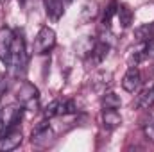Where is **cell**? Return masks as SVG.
<instances>
[{"label": "cell", "mask_w": 154, "mask_h": 152, "mask_svg": "<svg viewBox=\"0 0 154 152\" xmlns=\"http://www.w3.org/2000/svg\"><path fill=\"white\" fill-rule=\"evenodd\" d=\"M7 68L14 77H22L27 72V52H25V41L20 34H14L13 48H11V59Z\"/></svg>", "instance_id": "obj_1"}, {"label": "cell", "mask_w": 154, "mask_h": 152, "mask_svg": "<svg viewBox=\"0 0 154 152\" xmlns=\"http://www.w3.org/2000/svg\"><path fill=\"white\" fill-rule=\"evenodd\" d=\"M14 95H16V100H18V104H20L22 108H25V109H29V111H38L39 91L34 84H31V82H22V84L16 88Z\"/></svg>", "instance_id": "obj_2"}, {"label": "cell", "mask_w": 154, "mask_h": 152, "mask_svg": "<svg viewBox=\"0 0 154 152\" xmlns=\"http://www.w3.org/2000/svg\"><path fill=\"white\" fill-rule=\"evenodd\" d=\"M56 45V32L50 27H41L34 38V54H47Z\"/></svg>", "instance_id": "obj_3"}, {"label": "cell", "mask_w": 154, "mask_h": 152, "mask_svg": "<svg viewBox=\"0 0 154 152\" xmlns=\"http://www.w3.org/2000/svg\"><path fill=\"white\" fill-rule=\"evenodd\" d=\"M31 141L34 145H38V147H48L54 141V131L48 125V122H39L38 125L34 127L32 136H31Z\"/></svg>", "instance_id": "obj_4"}, {"label": "cell", "mask_w": 154, "mask_h": 152, "mask_svg": "<svg viewBox=\"0 0 154 152\" xmlns=\"http://www.w3.org/2000/svg\"><path fill=\"white\" fill-rule=\"evenodd\" d=\"M75 104L74 100H52L47 108H45V116L47 118H54V116H65V114L75 113Z\"/></svg>", "instance_id": "obj_5"}, {"label": "cell", "mask_w": 154, "mask_h": 152, "mask_svg": "<svg viewBox=\"0 0 154 152\" xmlns=\"http://www.w3.org/2000/svg\"><path fill=\"white\" fill-rule=\"evenodd\" d=\"M22 131L20 129H7V132L0 138V152H9L14 150L22 145Z\"/></svg>", "instance_id": "obj_6"}, {"label": "cell", "mask_w": 154, "mask_h": 152, "mask_svg": "<svg viewBox=\"0 0 154 152\" xmlns=\"http://www.w3.org/2000/svg\"><path fill=\"white\" fill-rule=\"evenodd\" d=\"M14 41V32L11 29H2L0 31V61L7 66L11 59V48Z\"/></svg>", "instance_id": "obj_7"}, {"label": "cell", "mask_w": 154, "mask_h": 152, "mask_svg": "<svg viewBox=\"0 0 154 152\" xmlns=\"http://www.w3.org/2000/svg\"><path fill=\"white\" fill-rule=\"evenodd\" d=\"M111 84H113V75H111V72H97L95 75L90 79V88H91L95 93H99V95L106 93V90H108Z\"/></svg>", "instance_id": "obj_8"}, {"label": "cell", "mask_w": 154, "mask_h": 152, "mask_svg": "<svg viewBox=\"0 0 154 152\" xmlns=\"http://www.w3.org/2000/svg\"><path fill=\"white\" fill-rule=\"evenodd\" d=\"M140 86H142V74L136 66H131L122 79V88L129 93H136L140 90Z\"/></svg>", "instance_id": "obj_9"}, {"label": "cell", "mask_w": 154, "mask_h": 152, "mask_svg": "<svg viewBox=\"0 0 154 152\" xmlns=\"http://www.w3.org/2000/svg\"><path fill=\"white\" fill-rule=\"evenodd\" d=\"M108 52H109V45L104 43V41H97L95 47H93V50H91V54H90L86 59H88L93 66H97V65H100V63L108 57Z\"/></svg>", "instance_id": "obj_10"}, {"label": "cell", "mask_w": 154, "mask_h": 152, "mask_svg": "<svg viewBox=\"0 0 154 152\" xmlns=\"http://www.w3.org/2000/svg\"><path fill=\"white\" fill-rule=\"evenodd\" d=\"M134 108H138V109H151V108H154V84L151 88H145L136 97Z\"/></svg>", "instance_id": "obj_11"}, {"label": "cell", "mask_w": 154, "mask_h": 152, "mask_svg": "<svg viewBox=\"0 0 154 152\" xmlns=\"http://www.w3.org/2000/svg\"><path fill=\"white\" fill-rule=\"evenodd\" d=\"M102 123H104V129H108V131L116 129L122 123V116L118 113V109H104V113H102Z\"/></svg>", "instance_id": "obj_12"}, {"label": "cell", "mask_w": 154, "mask_h": 152, "mask_svg": "<svg viewBox=\"0 0 154 152\" xmlns=\"http://www.w3.org/2000/svg\"><path fill=\"white\" fill-rule=\"evenodd\" d=\"M4 123H5V127L7 129H13L20 120H22V108H14V106H9V108H5V111H4Z\"/></svg>", "instance_id": "obj_13"}, {"label": "cell", "mask_w": 154, "mask_h": 152, "mask_svg": "<svg viewBox=\"0 0 154 152\" xmlns=\"http://www.w3.org/2000/svg\"><path fill=\"white\" fill-rule=\"evenodd\" d=\"M45 7H47V14L52 20H59L65 14V4H63V0H45Z\"/></svg>", "instance_id": "obj_14"}, {"label": "cell", "mask_w": 154, "mask_h": 152, "mask_svg": "<svg viewBox=\"0 0 154 152\" xmlns=\"http://www.w3.org/2000/svg\"><path fill=\"white\" fill-rule=\"evenodd\" d=\"M136 38L140 43H147V41H152L154 39V22L152 23H143L140 25L136 31H134Z\"/></svg>", "instance_id": "obj_15"}, {"label": "cell", "mask_w": 154, "mask_h": 152, "mask_svg": "<svg viewBox=\"0 0 154 152\" xmlns=\"http://www.w3.org/2000/svg\"><path fill=\"white\" fill-rule=\"evenodd\" d=\"M122 100L120 97L113 91H106L102 93V109H120Z\"/></svg>", "instance_id": "obj_16"}, {"label": "cell", "mask_w": 154, "mask_h": 152, "mask_svg": "<svg viewBox=\"0 0 154 152\" xmlns=\"http://www.w3.org/2000/svg\"><path fill=\"white\" fill-rule=\"evenodd\" d=\"M95 43H97V41H95L93 38H82L81 41H77L75 52L81 56V57H88V56L91 54V50H93Z\"/></svg>", "instance_id": "obj_17"}, {"label": "cell", "mask_w": 154, "mask_h": 152, "mask_svg": "<svg viewBox=\"0 0 154 152\" xmlns=\"http://www.w3.org/2000/svg\"><path fill=\"white\" fill-rule=\"evenodd\" d=\"M97 13H99V4H97L95 0H88V2L82 5L81 18H82L84 22H90V20H93V18L97 16Z\"/></svg>", "instance_id": "obj_18"}, {"label": "cell", "mask_w": 154, "mask_h": 152, "mask_svg": "<svg viewBox=\"0 0 154 152\" xmlns=\"http://www.w3.org/2000/svg\"><path fill=\"white\" fill-rule=\"evenodd\" d=\"M116 16H118V22H120L122 27H129L133 23V11L125 4H122V5L116 7Z\"/></svg>", "instance_id": "obj_19"}, {"label": "cell", "mask_w": 154, "mask_h": 152, "mask_svg": "<svg viewBox=\"0 0 154 152\" xmlns=\"http://www.w3.org/2000/svg\"><path fill=\"white\" fill-rule=\"evenodd\" d=\"M116 7H118V5L113 2V4H111L108 9H106V13H104V18H102V27L109 29V25H111V18L116 14Z\"/></svg>", "instance_id": "obj_20"}, {"label": "cell", "mask_w": 154, "mask_h": 152, "mask_svg": "<svg viewBox=\"0 0 154 152\" xmlns=\"http://www.w3.org/2000/svg\"><path fill=\"white\" fill-rule=\"evenodd\" d=\"M143 134H145V140L154 143V120H151L149 123L143 125Z\"/></svg>", "instance_id": "obj_21"}, {"label": "cell", "mask_w": 154, "mask_h": 152, "mask_svg": "<svg viewBox=\"0 0 154 152\" xmlns=\"http://www.w3.org/2000/svg\"><path fill=\"white\" fill-rule=\"evenodd\" d=\"M143 61L154 63V39L145 43V56H143Z\"/></svg>", "instance_id": "obj_22"}, {"label": "cell", "mask_w": 154, "mask_h": 152, "mask_svg": "<svg viewBox=\"0 0 154 152\" xmlns=\"http://www.w3.org/2000/svg\"><path fill=\"white\" fill-rule=\"evenodd\" d=\"M4 132H5V123H4V120H0V138L4 136Z\"/></svg>", "instance_id": "obj_23"}, {"label": "cell", "mask_w": 154, "mask_h": 152, "mask_svg": "<svg viewBox=\"0 0 154 152\" xmlns=\"http://www.w3.org/2000/svg\"><path fill=\"white\" fill-rule=\"evenodd\" d=\"M25 2H27V0H20V4H25Z\"/></svg>", "instance_id": "obj_24"}]
</instances>
